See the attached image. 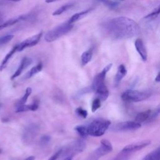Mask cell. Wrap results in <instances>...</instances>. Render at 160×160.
Segmentation results:
<instances>
[{
    "mask_svg": "<svg viewBox=\"0 0 160 160\" xmlns=\"http://www.w3.org/2000/svg\"><path fill=\"white\" fill-rule=\"evenodd\" d=\"M74 6L73 3H68L66 4L62 5V6H61L60 8H59L58 9H57L56 10H55L53 12H52V15L53 16H59L61 15V14L64 13V12H66V11L69 10V9H71L72 6Z\"/></svg>",
    "mask_w": 160,
    "mask_h": 160,
    "instance_id": "24",
    "label": "cell"
},
{
    "mask_svg": "<svg viewBox=\"0 0 160 160\" xmlns=\"http://www.w3.org/2000/svg\"><path fill=\"white\" fill-rule=\"evenodd\" d=\"M9 1H14V2H18V1H21V0H9Z\"/></svg>",
    "mask_w": 160,
    "mask_h": 160,
    "instance_id": "40",
    "label": "cell"
},
{
    "mask_svg": "<svg viewBox=\"0 0 160 160\" xmlns=\"http://www.w3.org/2000/svg\"><path fill=\"white\" fill-rule=\"evenodd\" d=\"M112 151V146L109 141L103 139L101 141V144L91 154L88 160H98L99 158L104 156Z\"/></svg>",
    "mask_w": 160,
    "mask_h": 160,
    "instance_id": "6",
    "label": "cell"
},
{
    "mask_svg": "<svg viewBox=\"0 0 160 160\" xmlns=\"http://www.w3.org/2000/svg\"><path fill=\"white\" fill-rule=\"evenodd\" d=\"M155 81L157 82H160V71L158 73L156 78H155Z\"/></svg>",
    "mask_w": 160,
    "mask_h": 160,
    "instance_id": "35",
    "label": "cell"
},
{
    "mask_svg": "<svg viewBox=\"0 0 160 160\" xmlns=\"http://www.w3.org/2000/svg\"><path fill=\"white\" fill-rule=\"evenodd\" d=\"M32 60L31 58H27V57L23 58L21 61L19 67L16 70L14 73L11 76V79L12 80L16 78H18L22 72V71L32 63Z\"/></svg>",
    "mask_w": 160,
    "mask_h": 160,
    "instance_id": "12",
    "label": "cell"
},
{
    "mask_svg": "<svg viewBox=\"0 0 160 160\" xmlns=\"http://www.w3.org/2000/svg\"><path fill=\"white\" fill-rule=\"evenodd\" d=\"M3 19H4V18H3V16H2L1 14H0V24L2 23V22L3 21Z\"/></svg>",
    "mask_w": 160,
    "mask_h": 160,
    "instance_id": "39",
    "label": "cell"
},
{
    "mask_svg": "<svg viewBox=\"0 0 160 160\" xmlns=\"http://www.w3.org/2000/svg\"><path fill=\"white\" fill-rule=\"evenodd\" d=\"M92 10V8H89L88 9H86L84 11L75 13L74 14H73L68 20V21L70 23H74L76 21H79V19H81V18H82L83 17H84L85 16H86L87 14H88Z\"/></svg>",
    "mask_w": 160,
    "mask_h": 160,
    "instance_id": "17",
    "label": "cell"
},
{
    "mask_svg": "<svg viewBox=\"0 0 160 160\" xmlns=\"http://www.w3.org/2000/svg\"><path fill=\"white\" fill-rule=\"evenodd\" d=\"M75 131L77 132V133L81 137V138H86L88 135V127L84 126H82V125H79V126H77L75 127L74 128Z\"/></svg>",
    "mask_w": 160,
    "mask_h": 160,
    "instance_id": "25",
    "label": "cell"
},
{
    "mask_svg": "<svg viewBox=\"0 0 160 160\" xmlns=\"http://www.w3.org/2000/svg\"><path fill=\"white\" fill-rule=\"evenodd\" d=\"M58 0H45V2L46 3H51V2H56Z\"/></svg>",
    "mask_w": 160,
    "mask_h": 160,
    "instance_id": "38",
    "label": "cell"
},
{
    "mask_svg": "<svg viewBox=\"0 0 160 160\" xmlns=\"http://www.w3.org/2000/svg\"><path fill=\"white\" fill-rule=\"evenodd\" d=\"M42 69V64L40 62L34 67H32L24 76V79H29L40 72Z\"/></svg>",
    "mask_w": 160,
    "mask_h": 160,
    "instance_id": "20",
    "label": "cell"
},
{
    "mask_svg": "<svg viewBox=\"0 0 160 160\" xmlns=\"http://www.w3.org/2000/svg\"><path fill=\"white\" fill-rule=\"evenodd\" d=\"M159 16H160V4L158 6H157L155 9H154L152 11H151L150 13L145 16L144 17V19L147 21L150 22V21H155Z\"/></svg>",
    "mask_w": 160,
    "mask_h": 160,
    "instance_id": "18",
    "label": "cell"
},
{
    "mask_svg": "<svg viewBox=\"0 0 160 160\" xmlns=\"http://www.w3.org/2000/svg\"><path fill=\"white\" fill-rule=\"evenodd\" d=\"M39 132V126L36 123L28 125L23 130L21 139L24 144H29L36 138Z\"/></svg>",
    "mask_w": 160,
    "mask_h": 160,
    "instance_id": "5",
    "label": "cell"
},
{
    "mask_svg": "<svg viewBox=\"0 0 160 160\" xmlns=\"http://www.w3.org/2000/svg\"><path fill=\"white\" fill-rule=\"evenodd\" d=\"M35 159V157L34 156H31L28 157L26 159H25L24 160H34Z\"/></svg>",
    "mask_w": 160,
    "mask_h": 160,
    "instance_id": "36",
    "label": "cell"
},
{
    "mask_svg": "<svg viewBox=\"0 0 160 160\" xmlns=\"http://www.w3.org/2000/svg\"><path fill=\"white\" fill-rule=\"evenodd\" d=\"M129 152H126L121 151V152L114 158V160H126L129 157Z\"/></svg>",
    "mask_w": 160,
    "mask_h": 160,
    "instance_id": "31",
    "label": "cell"
},
{
    "mask_svg": "<svg viewBox=\"0 0 160 160\" xmlns=\"http://www.w3.org/2000/svg\"><path fill=\"white\" fill-rule=\"evenodd\" d=\"M127 74V69L124 64H120L118 68V71L116 74L115 76L114 82L115 85L118 86L122 79Z\"/></svg>",
    "mask_w": 160,
    "mask_h": 160,
    "instance_id": "15",
    "label": "cell"
},
{
    "mask_svg": "<svg viewBox=\"0 0 160 160\" xmlns=\"http://www.w3.org/2000/svg\"><path fill=\"white\" fill-rule=\"evenodd\" d=\"M62 151V149H59L58 151L56 152L53 155H52L48 160H56L60 156V155L61 154Z\"/></svg>",
    "mask_w": 160,
    "mask_h": 160,
    "instance_id": "33",
    "label": "cell"
},
{
    "mask_svg": "<svg viewBox=\"0 0 160 160\" xmlns=\"http://www.w3.org/2000/svg\"><path fill=\"white\" fill-rule=\"evenodd\" d=\"M110 124L111 122L109 120L103 119H96L88 126L89 135L94 137L101 136L108 129Z\"/></svg>",
    "mask_w": 160,
    "mask_h": 160,
    "instance_id": "3",
    "label": "cell"
},
{
    "mask_svg": "<svg viewBox=\"0 0 160 160\" xmlns=\"http://www.w3.org/2000/svg\"><path fill=\"white\" fill-rule=\"evenodd\" d=\"M50 141H51V137L49 136L44 135L41 138L39 144L42 147V146H46V145H48L49 144Z\"/></svg>",
    "mask_w": 160,
    "mask_h": 160,
    "instance_id": "29",
    "label": "cell"
},
{
    "mask_svg": "<svg viewBox=\"0 0 160 160\" xmlns=\"http://www.w3.org/2000/svg\"><path fill=\"white\" fill-rule=\"evenodd\" d=\"M99 1L102 2L106 6H107L108 7H109V8H111V9L116 8L118 5V3L116 2L113 1L112 0H99Z\"/></svg>",
    "mask_w": 160,
    "mask_h": 160,
    "instance_id": "30",
    "label": "cell"
},
{
    "mask_svg": "<svg viewBox=\"0 0 160 160\" xmlns=\"http://www.w3.org/2000/svg\"><path fill=\"white\" fill-rule=\"evenodd\" d=\"M32 14H24V15H21L19 16L17 18H12L11 19H9L8 21L2 22L1 24H0V31L2 30V29H4L7 27L11 26L12 25H14L15 24H16L17 22H19V21H25L27 19H29L31 18Z\"/></svg>",
    "mask_w": 160,
    "mask_h": 160,
    "instance_id": "13",
    "label": "cell"
},
{
    "mask_svg": "<svg viewBox=\"0 0 160 160\" xmlns=\"http://www.w3.org/2000/svg\"><path fill=\"white\" fill-rule=\"evenodd\" d=\"M42 36V32H40L31 37H29L24 41H22L19 44H17L18 51H22L27 48H31L36 46L40 41Z\"/></svg>",
    "mask_w": 160,
    "mask_h": 160,
    "instance_id": "9",
    "label": "cell"
},
{
    "mask_svg": "<svg viewBox=\"0 0 160 160\" xmlns=\"http://www.w3.org/2000/svg\"><path fill=\"white\" fill-rule=\"evenodd\" d=\"M151 95L149 91H140L138 90H127L124 91L121 98L127 102H139L146 99Z\"/></svg>",
    "mask_w": 160,
    "mask_h": 160,
    "instance_id": "4",
    "label": "cell"
},
{
    "mask_svg": "<svg viewBox=\"0 0 160 160\" xmlns=\"http://www.w3.org/2000/svg\"><path fill=\"white\" fill-rule=\"evenodd\" d=\"M73 27L74 24L67 21L49 31L44 36V40L48 42L54 41L71 31Z\"/></svg>",
    "mask_w": 160,
    "mask_h": 160,
    "instance_id": "2",
    "label": "cell"
},
{
    "mask_svg": "<svg viewBox=\"0 0 160 160\" xmlns=\"http://www.w3.org/2000/svg\"><path fill=\"white\" fill-rule=\"evenodd\" d=\"M72 157L73 156H71V155L66 156L64 160H72Z\"/></svg>",
    "mask_w": 160,
    "mask_h": 160,
    "instance_id": "37",
    "label": "cell"
},
{
    "mask_svg": "<svg viewBox=\"0 0 160 160\" xmlns=\"http://www.w3.org/2000/svg\"><path fill=\"white\" fill-rule=\"evenodd\" d=\"M18 51V46L17 44L15 45L9 51V52H8L6 54V55L5 56L4 58L2 59L1 65H0V71H2L7 66L9 61L10 60V59L12 58V56L14 55V54Z\"/></svg>",
    "mask_w": 160,
    "mask_h": 160,
    "instance_id": "16",
    "label": "cell"
},
{
    "mask_svg": "<svg viewBox=\"0 0 160 160\" xmlns=\"http://www.w3.org/2000/svg\"><path fill=\"white\" fill-rule=\"evenodd\" d=\"M157 19H158V22H159V21H160V16H159Z\"/></svg>",
    "mask_w": 160,
    "mask_h": 160,
    "instance_id": "41",
    "label": "cell"
},
{
    "mask_svg": "<svg viewBox=\"0 0 160 160\" xmlns=\"http://www.w3.org/2000/svg\"><path fill=\"white\" fill-rule=\"evenodd\" d=\"M86 143L82 139H78L74 142H72L66 149L64 152L62 151V152H64V155L73 156L75 154L82 152L86 149Z\"/></svg>",
    "mask_w": 160,
    "mask_h": 160,
    "instance_id": "7",
    "label": "cell"
},
{
    "mask_svg": "<svg viewBox=\"0 0 160 160\" xmlns=\"http://www.w3.org/2000/svg\"><path fill=\"white\" fill-rule=\"evenodd\" d=\"M76 114L79 116H80V117H81L82 118H86L87 117V116H88L87 111L84 109H82V108H80V107L76 109Z\"/></svg>",
    "mask_w": 160,
    "mask_h": 160,
    "instance_id": "32",
    "label": "cell"
},
{
    "mask_svg": "<svg viewBox=\"0 0 160 160\" xmlns=\"http://www.w3.org/2000/svg\"><path fill=\"white\" fill-rule=\"evenodd\" d=\"M112 66V63H110L108 64L104 68V69L102 70V71L99 73H98L94 78L92 84V89L93 91L96 90L98 88L105 85V78L107 72L110 70Z\"/></svg>",
    "mask_w": 160,
    "mask_h": 160,
    "instance_id": "8",
    "label": "cell"
},
{
    "mask_svg": "<svg viewBox=\"0 0 160 160\" xmlns=\"http://www.w3.org/2000/svg\"><path fill=\"white\" fill-rule=\"evenodd\" d=\"M116 1H119V0H116Z\"/></svg>",
    "mask_w": 160,
    "mask_h": 160,
    "instance_id": "43",
    "label": "cell"
},
{
    "mask_svg": "<svg viewBox=\"0 0 160 160\" xmlns=\"http://www.w3.org/2000/svg\"><path fill=\"white\" fill-rule=\"evenodd\" d=\"M101 101L98 98H96L93 100L91 106V111L92 112L96 111L101 107Z\"/></svg>",
    "mask_w": 160,
    "mask_h": 160,
    "instance_id": "28",
    "label": "cell"
},
{
    "mask_svg": "<svg viewBox=\"0 0 160 160\" xmlns=\"http://www.w3.org/2000/svg\"><path fill=\"white\" fill-rule=\"evenodd\" d=\"M92 48L84 51L81 56V61L82 66L86 65L92 59Z\"/></svg>",
    "mask_w": 160,
    "mask_h": 160,
    "instance_id": "22",
    "label": "cell"
},
{
    "mask_svg": "<svg viewBox=\"0 0 160 160\" xmlns=\"http://www.w3.org/2000/svg\"><path fill=\"white\" fill-rule=\"evenodd\" d=\"M134 46L142 61H146L148 59V53L142 40L141 39H137L134 42Z\"/></svg>",
    "mask_w": 160,
    "mask_h": 160,
    "instance_id": "14",
    "label": "cell"
},
{
    "mask_svg": "<svg viewBox=\"0 0 160 160\" xmlns=\"http://www.w3.org/2000/svg\"><path fill=\"white\" fill-rule=\"evenodd\" d=\"M142 160H160V147L148 154Z\"/></svg>",
    "mask_w": 160,
    "mask_h": 160,
    "instance_id": "23",
    "label": "cell"
},
{
    "mask_svg": "<svg viewBox=\"0 0 160 160\" xmlns=\"http://www.w3.org/2000/svg\"><path fill=\"white\" fill-rule=\"evenodd\" d=\"M160 114V103L157 106L156 109L154 110V111L153 112L151 113V115H152V118H154L155 117H156L157 116H158L159 114Z\"/></svg>",
    "mask_w": 160,
    "mask_h": 160,
    "instance_id": "34",
    "label": "cell"
},
{
    "mask_svg": "<svg viewBox=\"0 0 160 160\" xmlns=\"http://www.w3.org/2000/svg\"><path fill=\"white\" fill-rule=\"evenodd\" d=\"M13 38H14V35L12 34H6V35L1 36L0 37V47L8 43Z\"/></svg>",
    "mask_w": 160,
    "mask_h": 160,
    "instance_id": "27",
    "label": "cell"
},
{
    "mask_svg": "<svg viewBox=\"0 0 160 160\" xmlns=\"http://www.w3.org/2000/svg\"><path fill=\"white\" fill-rule=\"evenodd\" d=\"M101 28L106 36L118 40L132 38L140 33V28L138 23L126 16L106 20L101 23Z\"/></svg>",
    "mask_w": 160,
    "mask_h": 160,
    "instance_id": "1",
    "label": "cell"
},
{
    "mask_svg": "<svg viewBox=\"0 0 160 160\" xmlns=\"http://www.w3.org/2000/svg\"><path fill=\"white\" fill-rule=\"evenodd\" d=\"M151 113H152L151 110H147L145 111L141 112L136 115L134 121L141 124V122H144L148 119H149L150 118V116L151 115Z\"/></svg>",
    "mask_w": 160,
    "mask_h": 160,
    "instance_id": "21",
    "label": "cell"
},
{
    "mask_svg": "<svg viewBox=\"0 0 160 160\" xmlns=\"http://www.w3.org/2000/svg\"><path fill=\"white\" fill-rule=\"evenodd\" d=\"M140 123L134 121H125L118 124L115 129L118 131H131L135 130L141 128Z\"/></svg>",
    "mask_w": 160,
    "mask_h": 160,
    "instance_id": "11",
    "label": "cell"
},
{
    "mask_svg": "<svg viewBox=\"0 0 160 160\" xmlns=\"http://www.w3.org/2000/svg\"><path fill=\"white\" fill-rule=\"evenodd\" d=\"M31 92H32V89L31 88L28 87L26 88V91H25V93L24 94V96L20 99L19 102H18V106H21V105H23V104H25V103L26 102L29 96H30V94H31Z\"/></svg>",
    "mask_w": 160,
    "mask_h": 160,
    "instance_id": "26",
    "label": "cell"
},
{
    "mask_svg": "<svg viewBox=\"0 0 160 160\" xmlns=\"http://www.w3.org/2000/svg\"><path fill=\"white\" fill-rule=\"evenodd\" d=\"M150 144H151L150 140H143V141H141L139 142L128 144V145L126 146L125 147H124L123 149H122V151L124 152L131 153L132 152L139 151V150L148 146Z\"/></svg>",
    "mask_w": 160,
    "mask_h": 160,
    "instance_id": "10",
    "label": "cell"
},
{
    "mask_svg": "<svg viewBox=\"0 0 160 160\" xmlns=\"http://www.w3.org/2000/svg\"><path fill=\"white\" fill-rule=\"evenodd\" d=\"M1 149H0V152H1Z\"/></svg>",
    "mask_w": 160,
    "mask_h": 160,
    "instance_id": "42",
    "label": "cell"
},
{
    "mask_svg": "<svg viewBox=\"0 0 160 160\" xmlns=\"http://www.w3.org/2000/svg\"><path fill=\"white\" fill-rule=\"evenodd\" d=\"M38 109V104L36 103H33L31 104H23L21 106H18L16 109V112H26L28 111H36Z\"/></svg>",
    "mask_w": 160,
    "mask_h": 160,
    "instance_id": "19",
    "label": "cell"
}]
</instances>
